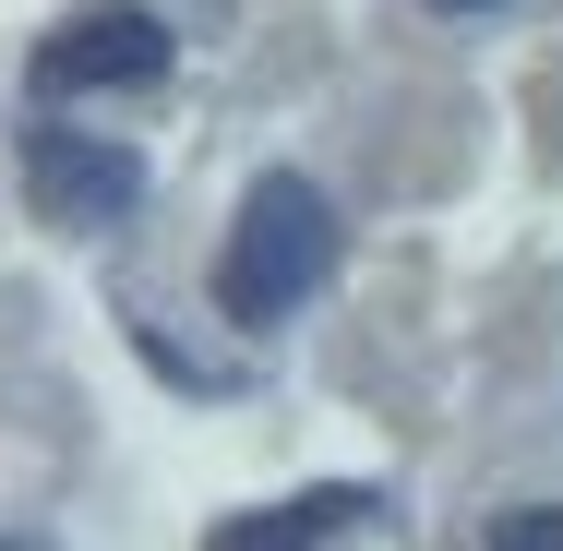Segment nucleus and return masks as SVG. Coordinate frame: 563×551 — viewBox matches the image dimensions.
I'll use <instances>...</instances> for the list:
<instances>
[{"mask_svg": "<svg viewBox=\"0 0 563 551\" xmlns=\"http://www.w3.org/2000/svg\"><path fill=\"white\" fill-rule=\"evenodd\" d=\"M324 276H336V205H324L300 168L252 180V205H240V228H228V252H217V312L228 324H276V312H300Z\"/></svg>", "mask_w": 563, "mask_h": 551, "instance_id": "1", "label": "nucleus"}, {"mask_svg": "<svg viewBox=\"0 0 563 551\" xmlns=\"http://www.w3.org/2000/svg\"><path fill=\"white\" fill-rule=\"evenodd\" d=\"M360 516H372V492L324 480V492H288V504H264V516H228L205 551H324L336 528H360Z\"/></svg>", "mask_w": 563, "mask_h": 551, "instance_id": "4", "label": "nucleus"}, {"mask_svg": "<svg viewBox=\"0 0 563 551\" xmlns=\"http://www.w3.org/2000/svg\"><path fill=\"white\" fill-rule=\"evenodd\" d=\"M432 12H504V0H432Z\"/></svg>", "mask_w": 563, "mask_h": 551, "instance_id": "6", "label": "nucleus"}, {"mask_svg": "<svg viewBox=\"0 0 563 551\" xmlns=\"http://www.w3.org/2000/svg\"><path fill=\"white\" fill-rule=\"evenodd\" d=\"M492 551H563V504H516V516H492Z\"/></svg>", "mask_w": 563, "mask_h": 551, "instance_id": "5", "label": "nucleus"}, {"mask_svg": "<svg viewBox=\"0 0 563 551\" xmlns=\"http://www.w3.org/2000/svg\"><path fill=\"white\" fill-rule=\"evenodd\" d=\"M24 205L48 228H120L144 205V168L97 132H24Z\"/></svg>", "mask_w": 563, "mask_h": 551, "instance_id": "3", "label": "nucleus"}, {"mask_svg": "<svg viewBox=\"0 0 563 551\" xmlns=\"http://www.w3.org/2000/svg\"><path fill=\"white\" fill-rule=\"evenodd\" d=\"M168 12H144V0H85V12H60L48 36H36V97H109V85H156L168 73Z\"/></svg>", "mask_w": 563, "mask_h": 551, "instance_id": "2", "label": "nucleus"}]
</instances>
